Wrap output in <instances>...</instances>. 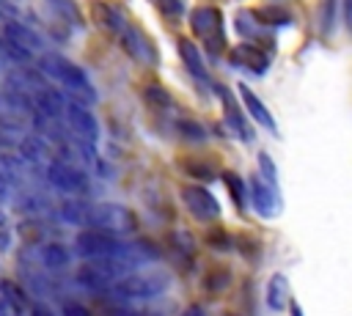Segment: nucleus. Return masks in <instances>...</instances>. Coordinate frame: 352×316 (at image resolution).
Masks as SVG:
<instances>
[{"label":"nucleus","mask_w":352,"mask_h":316,"mask_svg":"<svg viewBox=\"0 0 352 316\" xmlns=\"http://www.w3.org/2000/svg\"><path fill=\"white\" fill-rule=\"evenodd\" d=\"M341 19H344L346 30L352 33V0H341Z\"/></svg>","instance_id":"25"},{"label":"nucleus","mask_w":352,"mask_h":316,"mask_svg":"<svg viewBox=\"0 0 352 316\" xmlns=\"http://www.w3.org/2000/svg\"><path fill=\"white\" fill-rule=\"evenodd\" d=\"M94 22L104 30V33H113V36H121L124 33V27L129 25L126 22V16H124V11L121 8H116V5H110V3H94Z\"/></svg>","instance_id":"13"},{"label":"nucleus","mask_w":352,"mask_h":316,"mask_svg":"<svg viewBox=\"0 0 352 316\" xmlns=\"http://www.w3.org/2000/svg\"><path fill=\"white\" fill-rule=\"evenodd\" d=\"M63 118L66 124L72 126V132L77 135V140L85 143V148H94L99 143V124L94 118V113L80 104V102H66V110H63Z\"/></svg>","instance_id":"8"},{"label":"nucleus","mask_w":352,"mask_h":316,"mask_svg":"<svg viewBox=\"0 0 352 316\" xmlns=\"http://www.w3.org/2000/svg\"><path fill=\"white\" fill-rule=\"evenodd\" d=\"M182 201H184L187 212L201 223H212L220 217V203L206 187H198V184L182 187Z\"/></svg>","instance_id":"9"},{"label":"nucleus","mask_w":352,"mask_h":316,"mask_svg":"<svg viewBox=\"0 0 352 316\" xmlns=\"http://www.w3.org/2000/svg\"><path fill=\"white\" fill-rule=\"evenodd\" d=\"M248 195L253 198V209L261 214V217H272L275 214V190L261 179L256 176L248 187Z\"/></svg>","instance_id":"15"},{"label":"nucleus","mask_w":352,"mask_h":316,"mask_svg":"<svg viewBox=\"0 0 352 316\" xmlns=\"http://www.w3.org/2000/svg\"><path fill=\"white\" fill-rule=\"evenodd\" d=\"M118 316H121V313H118Z\"/></svg>","instance_id":"31"},{"label":"nucleus","mask_w":352,"mask_h":316,"mask_svg":"<svg viewBox=\"0 0 352 316\" xmlns=\"http://www.w3.org/2000/svg\"><path fill=\"white\" fill-rule=\"evenodd\" d=\"M223 179H226V187H228L231 198L236 201V209H245V195H248V187H245V181H242L236 173H226Z\"/></svg>","instance_id":"18"},{"label":"nucleus","mask_w":352,"mask_h":316,"mask_svg":"<svg viewBox=\"0 0 352 316\" xmlns=\"http://www.w3.org/2000/svg\"><path fill=\"white\" fill-rule=\"evenodd\" d=\"M47 181L55 187V190H60V192H66V195H88V190H91V184H88V176L80 170V168H74V165H69V162H60V159H55V162H50L47 165Z\"/></svg>","instance_id":"6"},{"label":"nucleus","mask_w":352,"mask_h":316,"mask_svg":"<svg viewBox=\"0 0 352 316\" xmlns=\"http://www.w3.org/2000/svg\"><path fill=\"white\" fill-rule=\"evenodd\" d=\"M146 99H148V104H154V107H160V110H168L173 102H170V93L165 91V88H160V85H148L146 91Z\"/></svg>","instance_id":"19"},{"label":"nucleus","mask_w":352,"mask_h":316,"mask_svg":"<svg viewBox=\"0 0 352 316\" xmlns=\"http://www.w3.org/2000/svg\"><path fill=\"white\" fill-rule=\"evenodd\" d=\"M190 27L192 36L201 38L204 49L209 55H220L226 49V22H223V11L214 5H198L190 14Z\"/></svg>","instance_id":"3"},{"label":"nucleus","mask_w":352,"mask_h":316,"mask_svg":"<svg viewBox=\"0 0 352 316\" xmlns=\"http://www.w3.org/2000/svg\"><path fill=\"white\" fill-rule=\"evenodd\" d=\"M165 16H182L184 14V0H151Z\"/></svg>","instance_id":"21"},{"label":"nucleus","mask_w":352,"mask_h":316,"mask_svg":"<svg viewBox=\"0 0 352 316\" xmlns=\"http://www.w3.org/2000/svg\"><path fill=\"white\" fill-rule=\"evenodd\" d=\"M50 3H52V5H55V11H60L66 19L77 22V25L82 22V19H80V11H77V5H74V0H50Z\"/></svg>","instance_id":"20"},{"label":"nucleus","mask_w":352,"mask_h":316,"mask_svg":"<svg viewBox=\"0 0 352 316\" xmlns=\"http://www.w3.org/2000/svg\"><path fill=\"white\" fill-rule=\"evenodd\" d=\"M28 313H30V316H55V313H52L47 305H41V302H33V305L28 308Z\"/></svg>","instance_id":"26"},{"label":"nucleus","mask_w":352,"mask_h":316,"mask_svg":"<svg viewBox=\"0 0 352 316\" xmlns=\"http://www.w3.org/2000/svg\"><path fill=\"white\" fill-rule=\"evenodd\" d=\"M289 300H292L289 280H286L283 275H272V280H270V286H267V302H270V308L283 311L286 305H292Z\"/></svg>","instance_id":"17"},{"label":"nucleus","mask_w":352,"mask_h":316,"mask_svg":"<svg viewBox=\"0 0 352 316\" xmlns=\"http://www.w3.org/2000/svg\"><path fill=\"white\" fill-rule=\"evenodd\" d=\"M220 99H223V115H226V121H228V126L242 137V140H253V129H250V124H248V118L239 113V107H236V102L231 99V93L226 91V88H220Z\"/></svg>","instance_id":"16"},{"label":"nucleus","mask_w":352,"mask_h":316,"mask_svg":"<svg viewBox=\"0 0 352 316\" xmlns=\"http://www.w3.org/2000/svg\"><path fill=\"white\" fill-rule=\"evenodd\" d=\"M63 316H91L80 302H63Z\"/></svg>","instance_id":"24"},{"label":"nucleus","mask_w":352,"mask_h":316,"mask_svg":"<svg viewBox=\"0 0 352 316\" xmlns=\"http://www.w3.org/2000/svg\"><path fill=\"white\" fill-rule=\"evenodd\" d=\"M333 3H336V0H324V8H322V16H324V27H330V19H333Z\"/></svg>","instance_id":"27"},{"label":"nucleus","mask_w":352,"mask_h":316,"mask_svg":"<svg viewBox=\"0 0 352 316\" xmlns=\"http://www.w3.org/2000/svg\"><path fill=\"white\" fill-rule=\"evenodd\" d=\"M118 38H121L124 52L129 58H135L138 63H146V66H157L160 63V49H157V44L151 41V36L143 27H138V25L129 22Z\"/></svg>","instance_id":"7"},{"label":"nucleus","mask_w":352,"mask_h":316,"mask_svg":"<svg viewBox=\"0 0 352 316\" xmlns=\"http://www.w3.org/2000/svg\"><path fill=\"white\" fill-rule=\"evenodd\" d=\"M88 228H104V231H113V234H126V231L135 228V217L124 206L99 203V206H91V223H88Z\"/></svg>","instance_id":"10"},{"label":"nucleus","mask_w":352,"mask_h":316,"mask_svg":"<svg viewBox=\"0 0 352 316\" xmlns=\"http://www.w3.org/2000/svg\"><path fill=\"white\" fill-rule=\"evenodd\" d=\"M239 96H242V102H245V110H248V115L253 118V124H261L264 129H275V118H272V113H270V107L245 85V82H239Z\"/></svg>","instance_id":"14"},{"label":"nucleus","mask_w":352,"mask_h":316,"mask_svg":"<svg viewBox=\"0 0 352 316\" xmlns=\"http://www.w3.org/2000/svg\"><path fill=\"white\" fill-rule=\"evenodd\" d=\"M179 58H182V63H184V69L198 80V82H204V85H209L212 82V77H209V69H206V63H204V58H201V52H198V47L190 41V38H179Z\"/></svg>","instance_id":"12"},{"label":"nucleus","mask_w":352,"mask_h":316,"mask_svg":"<svg viewBox=\"0 0 352 316\" xmlns=\"http://www.w3.org/2000/svg\"><path fill=\"white\" fill-rule=\"evenodd\" d=\"M292 316H302V311H300V308H297L294 302H292Z\"/></svg>","instance_id":"29"},{"label":"nucleus","mask_w":352,"mask_h":316,"mask_svg":"<svg viewBox=\"0 0 352 316\" xmlns=\"http://www.w3.org/2000/svg\"><path fill=\"white\" fill-rule=\"evenodd\" d=\"M38 69L50 80H55L58 85H63L74 96V102H80L85 107L96 102V88L91 85L88 74L77 63H72L69 58H63V55H44V58H38Z\"/></svg>","instance_id":"1"},{"label":"nucleus","mask_w":352,"mask_h":316,"mask_svg":"<svg viewBox=\"0 0 352 316\" xmlns=\"http://www.w3.org/2000/svg\"><path fill=\"white\" fill-rule=\"evenodd\" d=\"M44 253H47V256H44V261H47L50 267H63V264H66V253H63V247H60V245H50Z\"/></svg>","instance_id":"22"},{"label":"nucleus","mask_w":352,"mask_h":316,"mask_svg":"<svg viewBox=\"0 0 352 316\" xmlns=\"http://www.w3.org/2000/svg\"><path fill=\"white\" fill-rule=\"evenodd\" d=\"M226 316H231V313H226Z\"/></svg>","instance_id":"30"},{"label":"nucleus","mask_w":352,"mask_h":316,"mask_svg":"<svg viewBox=\"0 0 352 316\" xmlns=\"http://www.w3.org/2000/svg\"><path fill=\"white\" fill-rule=\"evenodd\" d=\"M126 242L104 228H82L74 236V253L85 261H118L124 264Z\"/></svg>","instance_id":"2"},{"label":"nucleus","mask_w":352,"mask_h":316,"mask_svg":"<svg viewBox=\"0 0 352 316\" xmlns=\"http://www.w3.org/2000/svg\"><path fill=\"white\" fill-rule=\"evenodd\" d=\"M228 60H231L234 66L250 71V74H264V71L270 69L267 52L258 49V47H253V44H236V47H231V49H228Z\"/></svg>","instance_id":"11"},{"label":"nucleus","mask_w":352,"mask_h":316,"mask_svg":"<svg viewBox=\"0 0 352 316\" xmlns=\"http://www.w3.org/2000/svg\"><path fill=\"white\" fill-rule=\"evenodd\" d=\"M168 275L162 272H126L107 294L118 302L124 300H151L168 289Z\"/></svg>","instance_id":"4"},{"label":"nucleus","mask_w":352,"mask_h":316,"mask_svg":"<svg viewBox=\"0 0 352 316\" xmlns=\"http://www.w3.org/2000/svg\"><path fill=\"white\" fill-rule=\"evenodd\" d=\"M124 275H126V267L118 264V261H85V267L77 272V280L85 289H94V291H104L107 294Z\"/></svg>","instance_id":"5"},{"label":"nucleus","mask_w":352,"mask_h":316,"mask_svg":"<svg viewBox=\"0 0 352 316\" xmlns=\"http://www.w3.org/2000/svg\"><path fill=\"white\" fill-rule=\"evenodd\" d=\"M182 316H206V313H204V308H198V305H190V308H187Z\"/></svg>","instance_id":"28"},{"label":"nucleus","mask_w":352,"mask_h":316,"mask_svg":"<svg viewBox=\"0 0 352 316\" xmlns=\"http://www.w3.org/2000/svg\"><path fill=\"white\" fill-rule=\"evenodd\" d=\"M258 165H261V179L270 187H275V165H272V159L267 154H258Z\"/></svg>","instance_id":"23"}]
</instances>
